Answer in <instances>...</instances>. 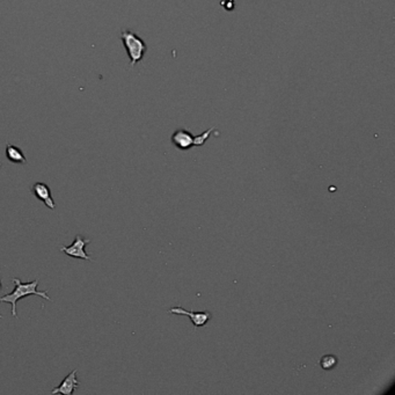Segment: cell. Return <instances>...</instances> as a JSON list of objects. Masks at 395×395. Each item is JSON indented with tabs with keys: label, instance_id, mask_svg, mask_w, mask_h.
<instances>
[{
	"label": "cell",
	"instance_id": "obj_1",
	"mask_svg": "<svg viewBox=\"0 0 395 395\" xmlns=\"http://www.w3.org/2000/svg\"><path fill=\"white\" fill-rule=\"evenodd\" d=\"M13 282L15 284L14 291H12L11 293L5 294L4 297L0 298V303H7L12 305V317H18L16 303L19 300L23 299V298L29 297V295H38V297H42L45 300H51V298L48 294V291L37 290L38 280H34L33 282H28V283H23L19 278H13Z\"/></svg>",
	"mask_w": 395,
	"mask_h": 395
},
{
	"label": "cell",
	"instance_id": "obj_2",
	"mask_svg": "<svg viewBox=\"0 0 395 395\" xmlns=\"http://www.w3.org/2000/svg\"><path fill=\"white\" fill-rule=\"evenodd\" d=\"M121 39L128 52L129 58H130V66L134 68L137 63L143 61L144 55L147 51V45L136 33L129 31V29H123L121 33Z\"/></svg>",
	"mask_w": 395,
	"mask_h": 395
},
{
	"label": "cell",
	"instance_id": "obj_3",
	"mask_svg": "<svg viewBox=\"0 0 395 395\" xmlns=\"http://www.w3.org/2000/svg\"><path fill=\"white\" fill-rule=\"evenodd\" d=\"M215 130V128H211L205 132H203L202 135L194 136L191 132L185 130V129H178V130H175L174 134L172 135L171 142L175 147L179 148V150L188 151L190 150L191 147H195V146L204 145L205 142L208 141V138L210 137L211 134Z\"/></svg>",
	"mask_w": 395,
	"mask_h": 395
},
{
	"label": "cell",
	"instance_id": "obj_4",
	"mask_svg": "<svg viewBox=\"0 0 395 395\" xmlns=\"http://www.w3.org/2000/svg\"><path fill=\"white\" fill-rule=\"evenodd\" d=\"M91 244V239H85L81 235H75L74 240L70 246H62L61 251L73 258H80V260L92 261V257L86 253V247Z\"/></svg>",
	"mask_w": 395,
	"mask_h": 395
},
{
	"label": "cell",
	"instance_id": "obj_5",
	"mask_svg": "<svg viewBox=\"0 0 395 395\" xmlns=\"http://www.w3.org/2000/svg\"><path fill=\"white\" fill-rule=\"evenodd\" d=\"M169 314H178V315H187L190 318L191 323H194V329H197L200 327H204L209 321L212 319V314L209 311L203 312H190L184 310L182 307H172L168 310Z\"/></svg>",
	"mask_w": 395,
	"mask_h": 395
},
{
	"label": "cell",
	"instance_id": "obj_6",
	"mask_svg": "<svg viewBox=\"0 0 395 395\" xmlns=\"http://www.w3.org/2000/svg\"><path fill=\"white\" fill-rule=\"evenodd\" d=\"M78 386H79V380L77 378V370H72L71 372L63 379L62 383L51 391V393L71 395L74 393V391L77 390Z\"/></svg>",
	"mask_w": 395,
	"mask_h": 395
},
{
	"label": "cell",
	"instance_id": "obj_7",
	"mask_svg": "<svg viewBox=\"0 0 395 395\" xmlns=\"http://www.w3.org/2000/svg\"><path fill=\"white\" fill-rule=\"evenodd\" d=\"M32 191L38 201H41L44 203L46 208L50 209V210H55L56 203H55L54 198H52L50 187H49L48 184L43 183V182H37V183H35L34 185H33Z\"/></svg>",
	"mask_w": 395,
	"mask_h": 395
},
{
	"label": "cell",
	"instance_id": "obj_8",
	"mask_svg": "<svg viewBox=\"0 0 395 395\" xmlns=\"http://www.w3.org/2000/svg\"><path fill=\"white\" fill-rule=\"evenodd\" d=\"M6 158L13 164H27V159H26L21 148L11 144H7L6 146Z\"/></svg>",
	"mask_w": 395,
	"mask_h": 395
},
{
	"label": "cell",
	"instance_id": "obj_9",
	"mask_svg": "<svg viewBox=\"0 0 395 395\" xmlns=\"http://www.w3.org/2000/svg\"><path fill=\"white\" fill-rule=\"evenodd\" d=\"M338 363L337 357L334 356V355H324V356L321 357V359L319 360V364L320 366L323 368L324 371H329L335 368Z\"/></svg>",
	"mask_w": 395,
	"mask_h": 395
},
{
	"label": "cell",
	"instance_id": "obj_10",
	"mask_svg": "<svg viewBox=\"0 0 395 395\" xmlns=\"http://www.w3.org/2000/svg\"><path fill=\"white\" fill-rule=\"evenodd\" d=\"M0 288H1V281H0ZM4 317H2V315H0V319H2Z\"/></svg>",
	"mask_w": 395,
	"mask_h": 395
}]
</instances>
